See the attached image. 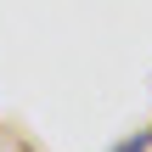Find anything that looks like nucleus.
I'll list each match as a JSON object with an SVG mask.
<instances>
[{
	"label": "nucleus",
	"mask_w": 152,
	"mask_h": 152,
	"mask_svg": "<svg viewBox=\"0 0 152 152\" xmlns=\"http://www.w3.org/2000/svg\"><path fill=\"white\" fill-rule=\"evenodd\" d=\"M113 152H147V141H141V135H130V141H118Z\"/></svg>",
	"instance_id": "nucleus-1"
},
{
	"label": "nucleus",
	"mask_w": 152,
	"mask_h": 152,
	"mask_svg": "<svg viewBox=\"0 0 152 152\" xmlns=\"http://www.w3.org/2000/svg\"><path fill=\"white\" fill-rule=\"evenodd\" d=\"M147 141H152V130H147Z\"/></svg>",
	"instance_id": "nucleus-2"
}]
</instances>
